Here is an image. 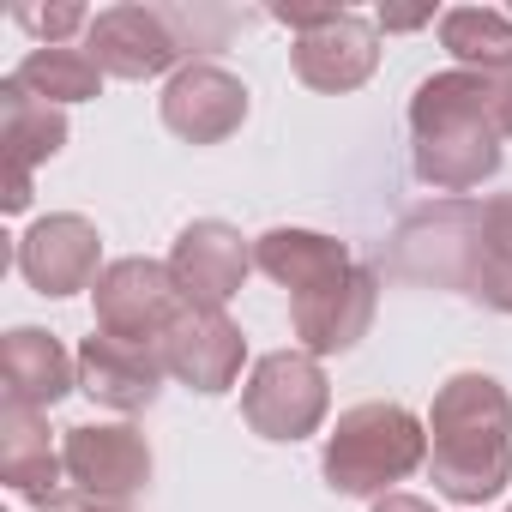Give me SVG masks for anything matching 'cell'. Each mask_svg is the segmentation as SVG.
I'll use <instances>...</instances> for the list:
<instances>
[{"label": "cell", "mask_w": 512, "mask_h": 512, "mask_svg": "<svg viewBox=\"0 0 512 512\" xmlns=\"http://www.w3.org/2000/svg\"><path fill=\"white\" fill-rule=\"evenodd\" d=\"M13 79L31 91V97H43V103H91L97 91H103V67L91 61V49H31L19 67H13Z\"/></svg>", "instance_id": "obj_21"}, {"label": "cell", "mask_w": 512, "mask_h": 512, "mask_svg": "<svg viewBox=\"0 0 512 512\" xmlns=\"http://www.w3.org/2000/svg\"><path fill=\"white\" fill-rule=\"evenodd\" d=\"M91 302H97V332L151 338V344H157V338L169 332V320L187 308V302H181V284H175V272H169L163 260H115V266H103Z\"/></svg>", "instance_id": "obj_8"}, {"label": "cell", "mask_w": 512, "mask_h": 512, "mask_svg": "<svg viewBox=\"0 0 512 512\" xmlns=\"http://www.w3.org/2000/svg\"><path fill=\"white\" fill-rule=\"evenodd\" d=\"M410 157L434 193H470L500 169V109L494 79L482 73H434L410 97Z\"/></svg>", "instance_id": "obj_2"}, {"label": "cell", "mask_w": 512, "mask_h": 512, "mask_svg": "<svg viewBox=\"0 0 512 512\" xmlns=\"http://www.w3.org/2000/svg\"><path fill=\"white\" fill-rule=\"evenodd\" d=\"M326 410H332V386H326L320 356H308V350L260 356L241 386V416L266 440H308L326 422Z\"/></svg>", "instance_id": "obj_5"}, {"label": "cell", "mask_w": 512, "mask_h": 512, "mask_svg": "<svg viewBox=\"0 0 512 512\" xmlns=\"http://www.w3.org/2000/svg\"><path fill=\"white\" fill-rule=\"evenodd\" d=\"M241 121H247V85L211 61H193L163 85V127L187 145H223Z\"/></svg>", "instance_id": "obj_16"}, {"label": "cell", "mask_w": 512, "mask_h": 512, "mask_svg": "<svg viewBox=\"0 0 512 512\" xmlns=\"http://www.w3.org/2000/svg\"><path fill=\"white\" fill-rule=\"evenodd\" d=\"M278 25L296 31L290 67L308 91H356L380 67V31L344 7H272Z\"/></svg>", "instance_id": "obj_4"}, {"label": "cell", "mask_w": 512, "mask_h": 512, "mask_svg": "<svg viewBox=\"0 0 512 512\" xmlns=\"http://www.w3.org/2000/svg\"><path fill=\"white\" fill-rule=\"evenodd\" d=\"M157 350H163V368L181 386H193V392H229L241 380L247 338H241V326L223 308H181L169 320V332L157 338Z\"/></svg>", "instance_id": "obj_11"}, {"label": "cell", "mask_w": 512, "mask_h": 512, "mask_svg": "<svg viewBox=\"0 0 512 512\" xmlns=\"http://www.w3.org/2000/svg\"><path fill=\"white\" fill-rule=\"evenodd\" d=\"M253 266H260L266 278H278L290 296H308L332 278H344L356 260H350V247L320 235V229H266L260 241H253Z\"/></svg>", "instance_id": "obj_19"}, {"label": "cell", "mask_w": 512, "mask_h": 512, "mask_svg": "<svg viewBox=\"0 0 512 512\" xmlns=\"http://www.w3.org/2000/svg\"><path fill=\"white\" fill-rule=\"evenodd\" d=\"M476 229H482V205H470V199L416 211V217L398 229L392 260H398V272L416 278V284L464 290V278H470V253H476Z\"/></svg>", "instance_id": "obj_7"}, {"label": "cell", "mask_w": 512, "mask_h": 512, "mask_svg": "<svg viewBox=\"0 0 512 512\" xmlns=\"http://www.w3.org/2000/svg\"><path fill=\"white\" fill-rule=\"evenodd\" d=\"M464 296H476L494 314H512V193L482 205V229H476Z\"/></svg>", "instance_id": "obj_20"}, {"label": "cell", "mask_w": 512, "mask_h": 512, "mask_svg": "<svg viewBox=\"0 0 512 512\" xmlns=\"http://www.w3.org/2000/svg\"><path fill=\"white\" fill-rule=\"evenodd\" d=\"M163 350L151 338H115V332H91L79 344V392L109 404V410H151L163 392Z\"/></svg>", "instance_id": "obj_15"}, {"label": "cell", "mask_w": 512, "mask_h": 512, "mask_svg": "<svg viewBox=\"0 0 512 512\" xmlns=\"http://www.w3.org/2000/svg\"><path fill=\"white\" fill-rule=\"evenodd\" d=\"M0 145H7V211L31 205V169L67 145V115L31 97L13 73L0 79Z\"/></svg>", "instance_id": "obj_17"}, {"label": "cell", "mask_w": 512, "mask_h": 512, "mask_svg": "<svg viewBox=\"0 0 512 512\" xmlns=\"http://www.w3.org/2000/svg\"><path fill=\"white\" fill-rule=\"evenodd\" d=\"M428 19H434V7H398V13L380 7V25H386V31H416V25H428Z\"/></svg>", "instance_id": "obj_24"}, {"label": "cell", "mask_w": 512, "mask_h": 512, "mask_svg": "<svg viewBox=\"0 0 512 512\" xmlns=\"http://www.w3.org/2000/svg\"><path fill=\"white\" fill-rule=\"evenodd\" d=\"M416 464H428V428L404 410V404H356L338 416V428L326 434V482L338 494H392V482H404Z\"/></svg>", "instance_id": "obj_3"}, {"label": "cell", "mask_w": 512, "mask_h": 512, "mask_svg": "<svg viewBox=\"0 0 512 512\" xmlns=\"http://www.w3.org/2000/svg\"><path fill=\"white\" fill-rule=\"evenodd\" d=\"M428 476L458 506H482L512 482V398L494 374H452L434 392Z\"/></svg>", "instance_id": "obj_1"}, {"label": "cell", "mask_w": 512, "mask_h": 512, "mask_svg": "<svg viewBox=\"0 0 512 512\" xmlns=\"http://www.w3.org/2000/svg\"><path fill=\"white\" fill-rule=\"evenodd\" d=\"M85 49L109 79H157L187 55L181 37H175V19L157 13V7H109V13H97L91 31H85Z\"/></svg>", "instance_id": "obj_12"}, {"label": "cell", "mask_w": 512, "mask_h": 512, "mask_svg": "<svg viewBox=\"0 0 512 512\" xmlns=\"http://www.w3.org/2000/svg\"><path fill=\"white\" fill-rule=\"evenodd\" d=\"M31 37H43V49H61L73 31H91V13L85 7H19L13 13Z\"/></svg>", "instance_id": "obj_23"}, {"label": "cell", "mask_w": 512, "mask_h": 512, "mask_svg": "<svg viewBox=\"0 0 512 512\" xmlns=\"http://www.w3.org/2000/svg\"><path fill=\"white\" fill-rule=\"evenodd\" d=\"M374 512H434L428 500H416V494H380L374 500Z\"/></svg>", "instance_id": "obj_26"}, {"label": "cell", "mask_w": 512, "mask_h": 512, "mask_svg": "<svg viewBox=\"0 0 512 512\" xmlns=\"http://www.w3.org/2000/svg\"><path fill=\"white\" fill-rule=\"evenodd\" d=\"M440 43L464 61V73L500 79L512 67V19L488 13V7H452L440 13Z\"/></svg>", "instance_id": "obj_22"}, {"label": "cell", "mask_w": 512, "mask_h": 512, "mask_svg": "<svg viewBox=\"0 0 512 512\" xmlns=\"http://www.w3.org/2000/svg\"><path fill=\"white\" fill-rule=\"evenodd\" d=\"M0 386H7V404L49 410L79 386V356H67L61 338H49L37 326H13L0 338Z\"/></svg>", "instance_id": "obj_18"}, {"label": "cell", "mask_w": 512, "mask_h": 512, "mask_svg": "<svg viewBox=\"0 0 512 512\" xmlns=\"http://www.w3.org/2000/svg\"><path fill=\"white\" fill-rule=\"evenodd\" d=\"M97 260H103V235L79 211H55L19 235V272L37 296H79L97 290Z\"/></svg>", "instance_id": "obj_10"}, {"label": "cell", "mask_w": 512, "mask_h": 512, "mask_svg": "<svg viewBox=\"0 0 512 512\" xmlns=\"http://www.w3.org/2000/svg\"><path fill=\"white\" fill-rule=\"evenodd\" d=\"M374 308H380V278L368 266H350L344 278H332L308 296H290V326L308 356H344L368 338Z\"/></svg>", "instance_id": "obj_13"}, {"label": "cell", "mask_w": 512, "mask_h": 512, "mask_svg": "<svg viewBox=\"0 0 512 512\" xmlns=\"http://www.w3.org/2000/svg\"><path fill=\"white\" fill-rule=\"evenodd\" d=\"M67 482L79 488L85 506H121L151 482V446L127 422H79L61 434Z\"/></svg>", "instance_id": "obj_6"}, {"label": "cell", "mask_w": 512, "mask_h": 512, "mask_svg": "<svg viewBox=\"0 0 512 512\" xmlns=\"http://www.w3.org/2000/svg\"><path fill=\"white\" fill-rule=\"evenodd\" d=\"M494 109H500V133L512 139V67L494 79Z\"/></svg>", "instance_id": "obj_25"}, {"label": "cell", "mask_w": 512, "mask_h": 512, "mask_svg": "<svg viewBox=\"0 0 512 512\" xmlns=\"http://www.w3.org/2000/svg\"><path fill=\"white\" fill-rule=\"evenodd\" d=\"M169 272H175L187 308H223L247 284V272H253V247L241 241V229H229L217 217H199V223H187L175 235Z\"/></svg>", "instance_id": "obj_14"}, {"label": "cell", "mask_w": 512, "mask_h": 512, "mask_svg": "<svg viewBox=\"0 0 512 512\" xmlns=\"http://www.w3.org/2000/svg\"><path fill=\"white\" fill-rule=\"evenodd\" d=\"M85 512H121V506H85Z\"/></svg>", "instance_id": "obj_27"}, {"label": "cell", "mask_w": 512, "mask_h": 512, "mask_svg": "<svg viewBox=\"0 0 512 512\" xmlns=\"http://www.w3.org/2000/svg\"><path fill=\"white\" fill-rule=\"evenodd\" d=\"M0 482L25 494L37 512H85L79 488L67 482V458L55 452L43 410H31V404L0 410Z\"/></svg>", "instance_id": "obj_9"}]
</instances>
